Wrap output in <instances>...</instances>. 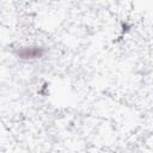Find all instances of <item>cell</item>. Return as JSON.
Masks as SVG:
<instances>
[{
	"mask_svg": "<svg viewBox=\"0 0 153 153\" xmlns=\"http://www.w3.org/2000/svg\"><path fill=\"white\" fill-rule=\"evenodd\" d=\"M43 53L44 51L41 47H25L18 51V56L22 59L31 60V59H39L43 55Z\"/></svg>",
	"mask_w": 153,
	"mask_h": 153,
	"instance_id": "1",
	"label": "cell"
}]
</instances>
